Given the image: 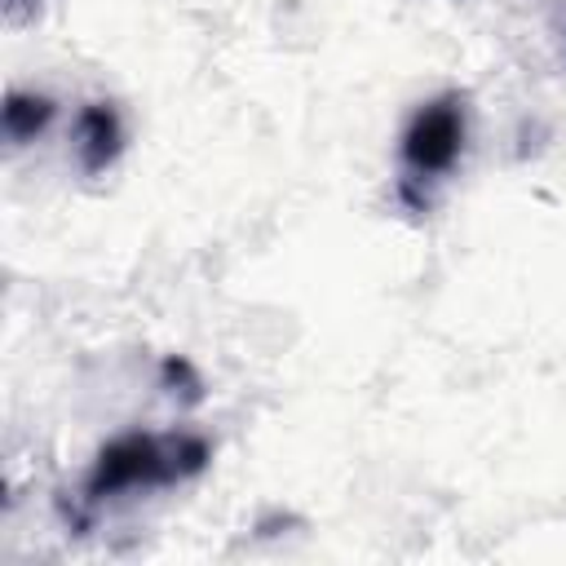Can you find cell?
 Wrapping results in <instances>:
<instances>
[{"instance_id":"obj_1","label":"cell","mask_w":566,"mask_h":566,"mask_svg":"<svg viewBox=\"0 0 566 566\" xmlns=\"http://www.w3.org/2000/svg\"><path fill=\"white\" fill-rule=\"evenodd\" d=\"M212 460L208 438L199 433H119L111 438L93 469L84 473V500L102 504L128 491H155V486H177L195 473H203Z\"/></svg>"},{"instance_id":"obj_2","label":"cell","mask_w":566,"mask_h":566,"mask_svg":"<svg viewBox=\"0 0 566 566\" xmlns=\"http://www.w3.org/2000/svg\"><path fill=\"white\" fill-rule=\"evenodd\" d=\"M464 137H469V111L460 93H438L411 111L402 142H398L402 199L411 208H424V186L442 181L460 164Z\"/></svg>"},{"instance_id":"obj_3","label":"cell","mask_w":566,"mask_h":566,"mask_svg":"<svg viewBox=\"0 0 566 566\" xmlns=\"http://www.w3.org/2000/svg\"><path fill=\"white\" fill-rule=\"evenodd\" d=\"M124 150V124L111 102H88L75 119V155L84 172H106Z\"/></svg>"},{"instance_id":"obj_4","label":"cell","mask_w":566,"mask_h":566,"mask_svg":"<svg viewBox=\"0 0 566 566\" xmlns=\"http://www.w3.org/2000/svg\"><path fill=\"white\" fill-rule=\"evenodd\" d=\"M53 97L49 93H31V88H9L4 97V111H0V128H4V142L9 146H27L35 142L49 124H53Z\"/></svg>"}]
</instances>
